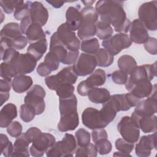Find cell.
<instances>
[{
    "label": "cell",
    "instance_id": "4316f807",
    "mask_svg": "<svg viewBox=\"0 0 157 157\" xmlns=\"http://www.w3.org/2000/svg\"><path fill=\"white\" fill-rule=\"evenodd\" d=\"M33 83L30 76L18 75L13 77L12 82L13 90L17 93H23L31 88Z\"/></svg>",
    "mask_w": 157,
    "mask_h": 157
},
{
    "label": "cell",
    "instance_id": "b9f144b4",
    "mask_svg": "<svg viewBox=\"0 0 157 157\" xmlns=\"http://www.w3.org/2000/svg\"><path fill=\"white\" fill-rule=\"evenodd\" d=\"M75 135L78 147L86 146L90 143V134L86 129H78Z\"/></svg>",
    "mask_w": 157,
    "mask_h": 157
},
{
    "label": "cell",
    "instance_id": "ffe728a7",
    "mask_svg": "<svg viewBox=\"0 0 157 157\" xmlns=\"http://www.w3.org/2000/svg\"><path fill=\"white\" fill-rule=\"evenodd\" d=\"M29 16L32 23L39 24L42 27L47 22L48 12L40 2L34 1L31 4Z\"/></svg>",
    "mask_w": 157,
    "mask_h": 157
},
{
    "label": "cell",
    "instance_id": "9c48e42d",
    "mask_svg": "<svg viewBox=\"0 0 157 157\" xmlns=\"http://www.w3.org/2000/svg\"><path fill=\"white\" fill-rule=\"evenodd\" d=\"M132 41L126 33H118L102 42V45L112 55L118 54L121 50L129 48Z\"/></svg>",
    "mask_w": 157,
    "mask_h": 157
},
{
    "label": "cell",
    "instance_id": "f35d334b",
    "mask_svg": "<svg viewBox=\"0 0 157 157\" xmlns=\"http://www.w3.org/2000/svg\"><path fill=\"white\" fill-rule=\"evenodd\" d=\"M75 156H88L96 157L98 151L94 144L90 143L88 145L83 147H78L75 151Z\"/></svg>",
    "mask_w": 157,
    "mask_h": 157
},
{
    "label": "cell",
    "instance_id": "6125c7cd",
    "mask_svg": "<svg viewBox=\"0 0 157 157\" xmlns=\"http://www.w3.org/2000/svg\"><path fill=\"white\" fill-rule=\"evenodd\" d=\"M46 2L55 8H60L65 3V1H46Z\"/></svg>",
    "mask_w": 157,
    "mask_h": 157
},
{
    "label": "cell",
    "instance_id": "ba28073f",
    "mask_svg": "<svg viewBox=\"0 0 157 157\" xmlns=\"http://www.w3.org/2000/svg\"><path fill=\"white\" fill-rule=\"evenodd\" d=\"M45 95V91L42 86L39 85H34L27 92L24 98V102L34 110L36 115H40L45 110L44 98Z\"/></svg>",
    "mask_w": 157,
    "mask_h": 157
},
{
    "label": "cell",
    "instance_id": "5bb4252c",
    "mask_svg": "<svg viewBox=\"0 0 157 157\" xmlns=\"http://www.w3.org/2000/svg\"><path fill=\"white\" fill-rule=\"evenodd\" d=\"M134 112L140 116H151L157 112L156 84L153 85L151 94L145 99L140 100L136 105Z\"/></svg>",
    "mask_w": 157,
    "mask_h": 157
},
{
    "label": "cell",
    "instance_id": "4fadbf2b",
    "mask_svg": "<svg viewBox=\"0 0 157 157\" xmlns=\"http://www.w3.org/2000/svg\"><path fill=\"white\" fill-rule=\"evenodd\" d=\"M60 42L69 51H78L80 48V42L75 33L66 24L62 23L56 31Z\"/></svg>",
    "mask_w": 157,
    "mask_h": 157
},
{
    "label": "cell",
    "instance_id": "db71d44e",
    "mask_svg": "<svg viewBox=\"0 0 157 157\" xmlns=\"http://www.w3.org/2000/svg\"><path fill=\"white\" fill-rule=\"evenodd\" d=\"M107 133L106 131L104 128H99V129H93L91 132V137L92 140L94 143L96 142L97 141L107 138Z\"/></svg>",
    "mask_w": 157,
    "mask_h": 157
},
{
    "label": "cell",
    "instance_id": "603a6c76",
    "mask_svg": "<svg viewBox=\"0 0 157 157\" xmlns=\"http://www.w3.org/2000/svg\"><path fill=\"white\" fill-rule=\"evenodd\" d=\"M17 117V109L15 104L8 103L0 111V126L7 128Z\"/></svg>",
    "mask_w": 157,
    "mask_h": 157
},
{
    "label": "cell",
    "instance_id": "6da1fadb",
    "mask_svg": "<svg viewBox=\"0 0 157 157\" xmlns=\"http://www.w3.org/2000/svg\"><path fill=\"white\" fill-rule=\"evenodd\" d=\"M122 1H98L95 10L100 20L109 23L113 26L116 32L126 33L129 31L131 22L126 17Z\"/></svg>",
    "mask_w": 157,
    "mask_h": 157
},
{
    "label": "cell",
    "instance_id": "7a4b0ae2",
    "mask_svg": "<svg viewBox=\"0 0 157 157\" xmlns=\"http://www.w3.org/2000/svg\"><path fill=\"white\" fill-rule=\"evenodd\" d=\"M60 120L58 123V129L61 132L73 131L79 124L77 112V99L74 94L69 98H59Z\"/></svg>",
    "mask_w": 157,
    "mask_h": 157
},
{
    "label": "cell",
    "instance_id": "03108f58",
    "mask_svg": "<svg viewBox=\"0 0 157 157\" xmlns=\"http://www.w3.org/2000/svg\"><path fill=\"white\" fill-rule=\"evenodd\" d=\"M95 2V1H82V2H83L86 6H91V5Z\"/></svg>",
    "mask_w": 157,
    "mask_h": 157
},
{
    "label": "cell",
    "instance_id": "be15d7a7",
    "mask_svg": "<svg viewBox=\"0 0 157 157\" xmlns=\"http://www.w3.org/2000/svg\"><path fill=\"white\" fill-rule=\"evenodd\" d=\"M1 95V106L3 105V104L6 102L10 96L9 92H0Z\"/></svg>",
    "mask_w": 157,
    "mask_h": 157
},
{
    "label": "cell",
    "instance_id": "9f6ffc18",
    "mask_svg": "<svg viewBox=\"0 0 157 157\" xmlns=\"http://www.w3.org/2000/svg\"><path fill=\"white\" fill-rule=\"evenodd\" d=\"M37 74L41 77L48 76L52 72L44 62L40 63L36 69Z\"/></svg>",
    "mask_w": 157,
    "mask_h": 157
},
{
    "label": "cell",
    "instance_id": "f546056e",
    "mask_svg": "<svg viewBox=\"0 0 157 157\" xmlns=\"http://www.w3.org/2000/svg\"><path fill=\"white\" fill-rule=\"evenodd\" d=\"M22 34L20 25L14 22L6 24L2 28L0 33L1 38H6L11 40L22 36Z\"/></svg>",
    "mask_w": 157,
    "mask_h": 157
},
{
    "label": "cell",
    "instance_id": "8d00e7d4",
    "mask_svg": "<svg viewBox=\"0 0 157 157\" xmlns=\"http://www.w3.org/2000/svg\"><path fill=\"white\" fill-rule=\"evenodd\" d=\"M99 42L96 37L83 40L80 44V49L85 53L95 55L99 49Z\"/></svg>",
    "mask_w": 157,
    "mask_h": 157
},
{
    "label": "cell",
    "instance_id": "44dd1931",
    "mask_svg": "<svg viewBox=\"0 0 157 157\" xmlns=\"http://www.w3.org/2000/svg\"><path fill=\"white\" fill-rule=\"evenodd\" d=\"M129 36L131 41L138 44L145 43L149 37L147 29L139 19H135L131 22Z\"/></svg>",
    "mask_w": 157,
    "mask_h": 157
},
{
    "label": "cell",
    "instance_id": "4dcf8cb0",
    "mask_svg": "<svg viewBox=\"0 0 157 157\" xmlns=\"http://www.w3.org/2000/svg\"><path fill=\"white\" fill-rule=\"evenodd\" d=\"M25 35L28 41L31 44L40 40L44 38H46V35L43 31L42 26L37 23H32L27 28Z\"/></svg>",
    "mask_w": 157,
    "mask_h": 157
},
{
    "label": "cell",
    "instance_id": "d4e9b609",
    "mask_svg": "<svg viewBox=\"0 0 157 157\" xmlns=\"http://www.w3.org/2000/svg\"><path fill=\"white\" fill-rule=\"evenodd\" d=\"M66 24L73 31L78 29L82 21L80 10L78 8L71 6L67 8L66 12Z\"/></svg>",
    "mask_w": 157,
    "mask_h": 157
},
{
    "label": "cell",
    "instance_id": "5b68a950",
    "mask_svg": "<svg viewBox=\"0 0 157 157\" xmlns=\"http://www.w3.org/2000/svg\"><path fill=\"white\" fill-rule=\"evenodd\" d=\"M77 77L78 75L74 71L72 66H68L63 68L55 75L47 76L45 82L49 89L55 91L61 85L74 84Z\"/></svg>",
    "mask_w": 157,
    "mask_h": 157
},
{
    "label": "cell",
    "instance_id": "7c38bea8",
    "mask_svg": "<svg viewBox=\"0 0 157 157\" xmlns=\"http://www.w3.org/2000/svg\"><path fill=\"white\" fill-rule=\"evenodd\" d=\"M97 66V62L94 55L81 53L73 64L72 69L78 76L84 77L90 75Z\"/></svg>",
    "mask_w": 157,
    "mask_h": 157
},
{
    "label": "cell",
    "instance_id": "d6a6232c",
    "mask_svg": "<svg viewBox=\"0 0 157 157\" xmlns=\"http://www.w3.org/2000/svg\"><path fill=\"white\" fill-rule=\"evenodd\" d=\"M99 67H106L112 65L114 61V56L105 48H99L94 55Z\"/></svg>",
    "mask_w": 157,
    "mask_h": 157
},
{
    "label": "cell",
    "instance_id": "ee69618b",
    "mask_svg": "<svg viewBox=\"0 0 157 157\" xmlns=\"http://www.w3.org/2000/svg\"><path fill=\"white\" fill-rule=\"evenodd\" d=\"M94 145L98 153L102 155L109 154L112 148V144L107 138L102 139L97 141L94 143Z\"/></svg>",
    "mask_w": 157,
    "mask_h": 157
},
{
    "label": "cell",
    "instance_id": "94428289",
    "mask_svg": "<svg viewBox=\"0 0 157 157\" xmlns=\"http://www.w3.org/2000/svg\"><path fill=\"white\" fill-rule=\"evenodd\" d=\"M12 83L10 81L1 78L0 80V92H9L11 89Z\"/></svg>",
    "mask_w": 157,
    "mask_h": 157
},
{
    "label": "cell",
    "instance_id": "277c9868",
    "mask_svg": "<svg viewBox=\"0 0 157 157\" xmlns=\"http://www.w3.org/2000/svg\"><path fill=\"white\" fill-rule=\"evenodd\" d=\"M77 142L74 136L66 133L61 140L55 142L47 151L48 157L72 156L77 148Z\"/></svg>",
    "mask_w": 157,
    "mask_h": 157
},
{
    "label": "cell",
    "instance_id": "c3c4849f",
    "mask_svg": "<svg viewBox=\"0 0 157 157\" xmlns=\"http://www.w3.org/2000/svg\"><path fill=\"white\" fill-rule=\"evenodd\" d=\"M74 90L75 88L72 85H64L59 86L55 91L59 98H67L74 94Z\"/></svg>",
    "mask_w": 157,
    "mask_h": 157
},
{
    "label": "cell",
    "instance_id": "9a60e30c",
    "mask_svg": "<svg viewBox=\"0 0 157 157\" xmlns=\"http://www.w3.org/2000/svg\"><path fill=\"white\" fill-rule=\"evenodd\" d=\"M37 62L36 58L29 53H20L11 64L14 67L17 75H25L34 70Z\"/></svg>",
    "mask_w": 157,
    "mask_h": 157
},
{
    "label": "cell",
    "instance_id": "681fc988",
    "mask_svg": "<svg viewBox=\"0 0 157 157\" xmlns=\"http://www.w3.org/2000/svg\"><path fill=\"white\" fill-rule=\"evenodd\" d=\"M22 125L17 121H12L7 127V133L13 137H18L22 134Z\"/></svg>",
    "mask_w": 157,
    "mask_h": 157
},
{
    "label": "cell",
    "instance_id": "74e56055",
    "mask_svg": "<svg viewBox=\"0 0 157 157\" xmlns=\"http://www.w3.org/2000/svg\"><path fill=\"white\" fill-rule=\"evenodd\" d=\"M0 75L2 78L11 82L12 78L17 76V74L12 64L2 62L1 63Z\"/></svg>",
    "mask_w": 157,
    "mask_h": 157
},
{
    "label": "cell",
    "instance_id": "ac0fdd59",
    "mask_svg": "<svg viewBox=\"0 0 157 157\" xmlns=\"http://www.w3.org/2000/svg\"><path fill=\"white\" fill-rule=\"evenodd\" d=\"M156 148V133L143 136L140 137L139 143L136 145V155L139 157H148L151 155L153 149Z\"/></svg>",
    "mask_w": 157,
    "mask_h": 157
},
{
    "label": "cell",
    "instance_id": "30bf717a",
    "mask_svg": "<svg viewBox=\"0 0 157 157\" xmlns=\"http://www.w3.org/2000/svg\"><path fill=\"white\" fill-rule=\"evenodd\" d=\"M117 129L122 138L129 142L134 144L140 137V129L130 117H122L117 124Z\"/></svg>",
    "mask_w": 157,
    "mask_h": 157
},
{
    "label": "cell",
    "instance_id": "f5cc1de1",
    "mask_svg": "<svg viewBox=\"0 0 157 157\" xmlns=\"http://www.w3.org/2000/svg\"><path fill=\"white\" fill-rule=\"evenodd\" d=\"M28 39L25 36H20L12 42V48L15 50H22L28 44Z\"/></svg>",
    "mask_w": 157,
    "mask_h": 157
},
{
    "label": "cell",
    "instance_id": "7dc6e473",
    "mask_svg": "<svg viewBox=\"0 0 157 157\" xmlns=\"http://www.w3.org/2000/svg\"><path fill=\"white\" fill-rule=\"evenodd\" d=\"M23 1L1 0L0 1V6L5 13H11L15 11L17 7L22 3Z\"/></svg>",
    "mask_w": 157,
    "mask_h": 157
},
{
    "label": "cell",
    "instance_id": "e7e4bbea",
    "mask_svg": "<svg viewBox=\"0 0 157 157\" xmlns=\"http://www.w3.org/2000/svg\"><path fill=\"white\" fill-rule=\"evenodd\" d=\"M114 156H131V155L130 154H127V153H123V152H121V151H118V152H115L113 155Z\"/></svg>",
    "mask_w": 157,
    "mask_h": 157
},
{
    "label": "cell",
    "instance_id": "f1b7e54d",
    "mask_svg": "<svg viewBox=\"0 0 157 157\" xmlns=\"http://www.w3.org/2000/svg\"><path fill=\"white\" fill-rule=\"evenodd\" d=\"M47 42L46 38L42 39L29 44L27 48V53L33 56L39 61L47 50Z\"/></svg>",
    "mask_w": 157,
    "mask_h": 157
},
{
    "label": "cell",
    "instance_id": "f907efd6",
    "mask_svg": "<svg viewBox=\"0 0 157 157\" xmlns=\"http://www.w3.org/2000/svg\"><path fill=\"white\" fill-rule=\"evenodd\" d=\"M111 78L112 81L118 85H125L126 83L128 75L122 70H117L114 71L111 74Z\"/></svg>",
    "mask_w": 157,
    "mask_h": 157
},
{
    "label": "cell",
    "instance_id": "91938a15",
    "mask_svg": "<svg viewBox=\"0 0 157 157\" xmlns=\"http://www.w3.org/2000/svg\"><path fill=\"white\" fill-rule=\"evenodd\" d=\"M31 23H32V21H31L29 15L26 16V17H25L23 19H22L21 20L20 26L21 31L23 34H25V32H26L27 28Z\"/></svg>",
    "mask_w": 157,
    "mask_h": 157
},
{
    "label": "cell",
    "instance_id": "7402d4cb",
    "mask_svg": "<svg viewBox=\"0 0 157 157\" xmlns=\"http://www.w3.org/2000/svg\"><path fill=\"white\" fill-rule=\"evenodd\" d=\"M50 52L56 55L61 63L65 61L69 52V50L59 40L56 32H55L50 37Z\"/></svg>",
    "mask_w": 157,
    "mask_h": 157
},
{
    "label": "cell",
    "instance_id": "e575fe53",
    "mask_svg": "<svg viewBox=\"0 0 157 157\" xmlns=\"http://www.w3.org/2000/svg\"><path fill=\"white\" fill-rule=\"evenodd\" d=\"M117 113V112L109 100L103 104L102 109L99 110L100 116L102 121L107 125L115 119Z\"/></svg>",
    "mask_w": 157,
    "mask_h": 157
},
{
    "label": "cell",
    "instance_id": "60d3db41",
    "mask_svg": "<svg viewBox=\"0 0 157 157\" xmlns=\"http://www.w3.org/2000/svg\"><path fill=\"white\" fill-rule=\"evenodd\" d=\"M19 55V52L13 48L1 47V57L4 62L11 64Z\"/></svg>",
    "mask_w": 157,
    "mask_h": 157
},
{
    "label": "cell",
    "instance_id": "f6af8a7d",
    "mask_svg": "<svg viewBox=\"0 0 157 157\" xmlns=\"http://www.w3.org/2000/svg\"><path fill=\"white\" fill-rule=\"evenodd\" d=\"M115 148L119 151L129 154L134 149V143L129 142L123 138H120L116 140L115 143Z\"/></svg>",
    "mask_w": 157,
    "mask_h": 157
},
{
    "label": "cell",
    "instance_id": "6f0895ef",
    "mask_svg": "<svg viewBox=\"0 0 157 157\" xmlns=\"http://www.w3.org/2000/svg\"><path fill=\"white\" fill-rule=\"evenodd\" d=\"M91 88L88 86L85 80H83L79 83L77 85V91L78 93L82 96H85L88 95V93Z\"/></svg>",
    "mask_w": 157,
    "mask_h": 157
},
{
    "label": "cell",
    "instance_id": "11a10c76",
    "mask_svg": "<svg viewBox=\"0 0 157 157\" xmlns=\"http://www.w3.org/2000/svg\"><path fill=\"white\" fill-rule=\"evenodd\" d=\"M40 132H42V131L39 128L36 127H31L25 132V134L31 144Z\"/></svg>",
    "mask_w": 157,
    "mask_h": 157
},
{
    "label": "cell",
    "instance_id": "836d02e7",
    "mask_svg": "<svg viewBox=\"0 0 157 157\" xmlns=\"http://www.w3.org/2000/svg\"><path fill=\"white\" fill-rule=\"evenodd\" d=\"M117 64L120 70L125 72L128 75L136 67L137 63L134 58L129 55L121 56L117 61Z\"/></svg>",
    "mask_w": 157,
    "mask_h": 157
},
{
    "label": "cell",
    "instance_id": "3957f363",
    "mask_svg": "<svg viewBox=\"0 0 157 157\" xmlns=\"http://www.w3.org/2000/svg\"><path fill=\"white\" fill-rule=\"evenodd\" d=\"M80 12L82 21L77 35L80 39L85 40L90 39L96 34V24L99 15L92 6H85L80 10Z\"/></svg>",
    "mask_w": 157,
    "mask_h": 157
},
{
    "label": "cell",
    "instance_id": "e0dca14e",
    "mask_svg": "<svg viewBox=\"0 0 157 157\" xmlns=\"http://www.w3.org/2000/svg\"><path fill=\"white\" fill-rule=\"evenodd\" d=\"M83 124L90 129L104 128L107 126L102 120L99 110L93 107L86 108L82 113Z\"/></svg>",
    "mask_w": 157,
    "mask_h": 157
},
{
    "label": "cell",
    "instance_id": "1f68e13d",
    "mask_svg": "<svg viewBox=\"0 0 157 157\" xmlns=\"http://www.w3.org/2000/svg\"><path fill=\"white\" fill-rule=\"evenodd\" d=\"M106 80V74L105 71L101 69H98L93 72L85 80L88 86L93 88L100 86L104 85Z\"/></svg>",
    "mask_w": 157,
    "mask_h": 157
},
{
    "label": "cell",
    "instance_id": "2e32d148",
    "mask_svg": "<svg viewBox=\"0 0 157 157\" xmlns=\"http://www.w3.org/2000/svg\"><path fill=\"white\" fill-rule=\"evenodd\" d=\"M109 101L118 112L120 111H127L131 107H136L140 99L129 93L112 95Z\"/></svg>",
    "mask_w": 157,
    "mask_h": 157
},
{
    "label": "cell",
    "instance_id": "8992f818",
    "mask_svg": "<svg viewBox=\"0 0 157 157\" xmlns=\"http://www.w3.org/2000/svg\"><path fill=\"white\" fill-rule=\"evenodd\" d=\"M129 77L125 83V88L128 91L132 86L144 80H152L156 75V62L153 64H144L136 66L131 72Z\"/></svg>",
    "mask_w": 157,
    "mask_h": 157
},
{
    "label": "cell",
    "instance_id": "816d5d0a",
    "mask_svg": "<svg viewBox=\"0 0 157 157\" xmlns=\"http://www.w3.org/2000/svg\"><path fill=\"white\" fill-rule=\"evenodd\" d=\"M144 48L149 53L155 55L157 53V40L155 37H149L147 41L144 43Z\"/></svg>",
    "mask_w": 157,
    "mask_h": 157
},
{
    "label": "cell",
    "instance_id": "484cf974",
    "mask_svg": "<svg viewBox=\"0 0 157 157\" xmlns=\"http://www.w3.org/2000/svg\"><path fill=\"white\" fill-rule=\"evenodd\" d=\"M30 142L26 138L25 133H22L19 137H17L13 144V151L12 156H29L28 151Z\"/></svg>",
    "mask_w": 157,
    "mask_h": 157
},
{
    "label": "cell",
    "instance_id": "680465c9",
    "mask_svg": "<svg viewBox=\"0 0 157 157\" xmlns=\"http://www.w3.org/2000/svg\"><path fill=\"white\" fill-rule=\"evenodd\" d=\"M13 151V145H12L10 141H9V143L5 147L1 148V153L6 157L12 156Z\"/></svg>",
    "mask_w": 157,
    "mask_h": 157
},
{
    "label": "cell",
    "instance_id": "7bdbcfd3",
    "mask_svg": "<svg viewBox=\"0 0 157 157\" xmlns=\"http://www.w3.org/2000/svg\"><path fill=\"white\" fill-rule=\"evenodd\" d=\"M36 115L34 110L26 104H22L20 109V117L22 121L25 123L31 121Z\"/></svg>",
    "mask_w": 157,
    "mask_h": 157
},
{
    "label": "cell",
    "instance_id": "8fae6325",
    "mask_svg": "<svg viewBox=\"0 0 157 157\" xmlns=\"http://www.w3.org/2000/svg\"><path fill=\"white\" fill-rule=\"evenodd\" d=\"M55 143V137L50 133L40 132L33 141L29 148L30 154L34 157L42 156Z\"/></svg>",
    "mask_w": 157,
    "mask_h": 157
},
{
    "label": "cell",
    "instance_id": "bcb514c9",
    "mask_svg": "<svg viewBox=\"0 0 157 157\" xmlns=\"http://www.w3.org/2000/svg\"><path fill=\"white\" fill-rule=\"evenodd\" d=\"M44 62L51 69L52 71L57 70L59 67L60 63L58 58L56 56V55L50 51L45 55Z\"/></svg>",
    "mask_w": 157,
    "mask_h": 157
},
{
    "label": "cell",
    "instance_id": "83f0119b",
    "mask_svg": "<svg viewBox=\"0 0 157 157\" xmlns=\"http://www.w3.org/2000/svg\"><path fill=\"white\" fill-rule=\"evenodd\" d=\"M89 100L94 104H104L107 102L110 98V92L104 88L94 87L91 89L88 93Z\"/></svg>",
    "mask_w": 157,
    "mask_h": 157
},
{
    "label": "cell",
    "instance_id": "d590c367",
    "mask_svg": "<svg viewBox=\"0 0 157 157\" xmlns=\"http://www.w3.org/2000/svg\"><path fill=\"white\" fill-rule=\"evenodd\" d=\"M96 36L99 39L103 40L111 37L113 33V29L111 25L109 23L102 20L96 22Z\"/></svg>",
    "mask_w": 157,
    "mask_h": 157
},
{
    "label": "cell",
    "instance_id": "d6986e66",
    "mask_svg": "<svg viewBox=\"0 0 157 157\" xmlns=\"http://www.w3.org/2000/svg\"><path fill=\"white\" fill-rule=\"evenodd\" d=\"M130 117L144 133H150L156 131L157 117L156 115L140 116L134 111Z\"/></svg>",
    "mask_w": 157,
    "mask_h": 157
},
{
    "label": "cell",
    "instance_id": "52a82bcc",
    "mask_svg": "<svg viewBox=\"0 0 157 157\" xmlns=\"http://www.w3.org/2000/svg\"><path fill=\"white\" fill-rule=\"evenodd\" d=\"M157 1H153L143 3L138 10L139 20L145 28L150 31L157 29Z\"/></svg>",
    "mask_w": 157,
    "mask_h": 157
},
{
    "label": "cell",
    "instance_id": "cb8c5ba5",
    "mask_svg": "<svg viewBox=\"0 0 157 157\" xmlns=\"http://www.w3.org/2000/svg\"><path fill=\"white\" fill-rule=\"evenodd\" d=\"M153 85L150 81L144 80L134 85L129 91L130 93L141 99L148 97L152 93Z\"/></svg>",
    "mask_w": 157,
    "mask_h": 157
},
{
    "label": "cell",
    "instance_id": "ab89813d",
    "mask_svg": "<svg viewBox=\"0 0 157 157\" xmlns=\"http://www.w3.org/2000/svg\"><path fill=\"white\" fill-rule=\"evenodd\" d=\"M31 1H23L15 9L13 13V17L17 20H21L29 15V9Z\"/></svg>",
    "mask_w": 157,
    "mask_h": 157
}]
</instances>
